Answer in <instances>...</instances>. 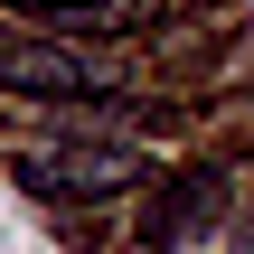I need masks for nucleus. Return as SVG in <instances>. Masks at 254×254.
I'll return each mask as SVG.
<instances>
[{"label":"nucleus","instance_id":"7ed1b4c3","mask_svg":"<svg viewBox=\"0 0 254 254\" xmlns=\"http://www.w3.org/2000/svg\"><path fill=\"white\" fill-rule=\"evenodd\" d=\"M217 198H226V179H217V170H170V179L151 189V207H141V254L198 245V226L217 217Z\"/></svg>","mask_w":254,"mask_h":254},{"label":"nucleus","instance_id":"f03ea898","mask_svg":"<svg viewBox=\"0 0 254 254\" xmlns=\"http://www.w3.org/2000/svg\"><path fill=\"white\" fill-rule=\"evenodd\" d=\"M0 85L9 94H94L104 66L57 47V38H28V28H0Z\"/></svg>","mask_w":254,"mask_h":254},{"label":"nucleus","instance_id":"f257e3e1","mask_svg":"<svg viewBox=\"0 0 254 254\" xmlns=\"http://www.w3.org/2000/svg\"><path fill=\"white\" fill-rule=\"evenodd\" d=\"M19 179L38 198H113V189H132L151 170L132 151H113V141H47V151H19Z\"/></svg>","mask_w":254,"mask_h":254}]
</instances>
